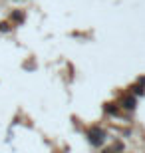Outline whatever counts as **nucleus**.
I'll list each match as a JSON object with an SVG mask.
<instances>
[{
    "mask_svg": "<svg viewBox=\"0 0 145 153\" xmlns=\"http://www.w3.org/2000/svg\"><path fill=\"white\" fill-rule=\"evenodd\" d=\"M88 139L91 145H95V147H100L101 143L106 141V131L100 129V127H91V129L88 131Z\"/></svg>",
    "mask_w": 145,
    "mask_h": 153,
    "instance_id": "obj_1",
    "label": "nucleus"
},
{
    "mask_svg": "<svg viewBox=\"0 0 145 153\" xmlns=\"http://www.w3.org/2000/svg\"><path fill=\"white\" fill-rule=\"evenodd\" d=\"M121 105L125 109H133L135 108V100H133V97H123V100H121Z\"/></svg>",
    "mask_w": 145,
    "mask_h": 153,
    "instance_id": "obj_2",
    "label": "nucleus"
},
{
    "mask_svg": "<svg viewBox=\"0 0 145 153\" xmlns=\"http://www.w3.org/2000/svg\"><path fill=\"white\" fill-rule=\"evenodd\" d=\"M106 153H113V151H106Z\"/></svg>",
    "mask_w": 145,
    "mask_h": 153,
    "instance_id": "obj_3",
    "label": "nucleus"
}]
</instances>
